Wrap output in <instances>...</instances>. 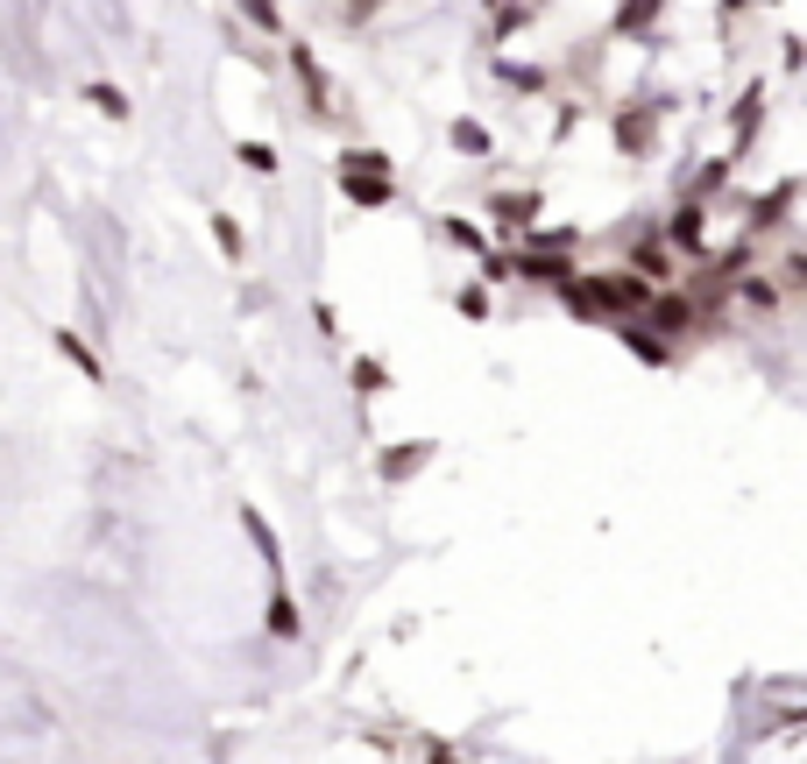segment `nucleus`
I'll return each mask as SVG.
<instances>
[{
	"label": "nucleus",
	"instance_id": "17",
	"mask_svg": "<svg viewBox=\"0 0 807 764\" xmlns=\"http://www.w3.org/2000/svg\"><path fill=\"white\" fill-rule=\"evenodd\" d=\"M348 375H355V390H361V396H376V390H390V369H382V361H376V354H361V361H355V369H348Z\"/></svg>",
	"mask_w": 807,
	"mask_h": 764
},
{
	"label": "nucleus",
	"instance_id": "7",
	"mask_svg": "<svg viewBox=\"0 0 807 764\" xmlns=\"http://www.w3.org/2000/svg\"><path fill=\"white\" fill-rule=\"evenodd\" d=\"M617 149L624 157H651V113H638V107L617 113Z\"/></svg>",
	"mask_w": 807,
	"mask_h": 764
},
{
	"label": "nucleus",
	"instance_id": "20",
	"mask_svg": "<svg viewBox=\"0 0 807 764\" xmlns=\"http://www.w3.org/2000/svg\"><path fill=\"white\" fill-rule=\"evenodd\" d=\"M447 234L468 248V255H489V241H482V227H468V220H447Z\"/></svg>",
	"mask_w": 807,
	"mask_h": 764
},
{
	"label": "nucleus",
	"instance_id": "26",
	"mask_svg": "<svg viewBox=\"0 0 807 764\" xmlns=\"http://www.w3.org/2000/svg\"><path fill=\"white\" fill-rule=\"evenodd\" d=\"M723 14H744V0H723Z\"/></svg>",
	"mask_w": 807,
	"mask_h": 764
},
{
	"label": "nucleus",
	"instance_id": "24",
	"mask_svg": "<svg viewBox=\"0 0 807 764\" xmlns=\"http://www.w3.org/2000/svg\"><path fill=\"white\" fill-rule=\"evenodd\" d=\"M340 170H390V157H382V149H348Z\"/></svg>",
	"mask_w": 807,
	"mask_h": 764
},
{
	"label": "nucleus",
	"instance_id": "5",
	"mask_svg": "<svg viewBox=\"0 0 807 764\" xmlns=\"http://www.w3.org/2000/svg\"><path fill=\"white\" fill-rule=\"evenodd\" d=\"M672 248H687V255H701V248H708V213H701V199H687L680 213H672Z\"/></svg>",
	"mask_w": 807,
	"mask_h": 764
},
{
	"label": "nucleus",
	"instance_id": "16",
	"mask_svg": "<svg viewBox=\"0 0 807 764\" xmlns=\"http://www.w3.org/2000/svg\"><path fill=\"white\" fill-rule=\"evenodd\" d=\"M213 241H220V255H227V262H241V255H248V234H241V220H235V213H213Z\"/></svg>",
	"mask_w": 807,
	"mask_h": 764
},
{
	"label": "nucleus",
	"instance_id": "10",
	"mask_svg": "<svg viewBox=\"0 0 807 764\" xmlns=\"http://www.w3.org/2000/svg\"><path fill=\"white\" fill-rule=\"evenodd\" d=\"M794 191H800V184H779V191H765V199H758V213H751V234H765V227H779L786 213H794Z\"/></svg>",
	"mask_w": 807,
	"mask_h": 764
},
{
	"label": "nucleus",
	"instance_id": "4",
	"mask_svg": "<svg viewBox=\"0 0 807 764\" xmlns=\"http://www.w3.org/2000/svg\"><path fill=\"white\" fill-rule=\"evenodd\" d=\"M432 453H439V439H411V446H390V453H382V482H404V474H418V468H426L432 461Z\"/></svg>",
	"mask_w": 807,
	"mask_h": 764
},
{
	"label": "nucleus",
	"instance_id": "8",
	"mask_svg": "<svg viewBox=\"0 0 807 764\" xmlns=\"http://www.w3.org/2000/svg\"><path fill=\"white\" fill-rule=\"evenodd\" d=\"M57 354H64V361H71V369H79L86 382H107V369H100V354H92V348H86V340L71 333V326H57Z\"/></svg>",
	"mask_w": 807,
	"mask_h": 764
},
{
	"label": "nucleus",
	"instance_id": "22",
	"mask_svg": "<svg viewBox=\"0 0 807 764\" xmlns=\"http://www.w3.org/2000/svg\"><path fill=\"white\" fill-rule=\"evenodd\" d=\"M779 283H786V291H800V283H807V262H800V248H786V255H779Z\"/></svg>",
	"mask_w": 807,
	"mask_h": 764
},
{
	"label": "nucleus",
	"instance_id": "1",
	"mask_svg": "<svg viewBox=\"0 0 807 764\" xmlns=\"http://www.w3.org/2000/svg\"><path fill=\"white\" fill-rule=\"evenodd\" d=\"M560 298H567V312H581V319H638L645 312V298H651V283L638 270H595V277H560Z\"/></svg>",
	"mask_w": 807,
	"mask_h": 764
},
{
	"label": "nucleus",
	"instance_id": "15",
	"mask_svg": "<svg viewBox=\"0 0 807 764\" xmlns=\"http://www.w3.org/2000/svg\"><path fill=\"white\" fill-rule=\"evenodd\" d=\"M86 107H100L107 121H128V92H121V86H107V79H92V86H86Z\"/></svg>",
	"mask_w": 807,
	"mask_h": 764
},
{
	"label": "nucleus",
	"instance_id": "21",
	"mask_svg": "<svg viewBox=\"0 0 807 764\" xmlns=\"http://www.w3.org/2000/svg\"><path fill=\"white\" fill-rule=\"evenodd\" d=\"M454 304H460V319H489V291H482V283H468Z\"/></svg>",
	"mask_w": 807,
	"mask_h": 764
},
{
	"label": "nucleus",
	"instance_id": "6",
	"mask_svg": "<svg viewBox=\"0 0 807 764\" xmlns=\"http://www.w3.org/2000/svg\"><path fill=\"white\" fill-rule=\"evenodd\" d=\"M489 213H496V227H531L538 220V191H496Z\"/></svg>",
	"mask_w": 807,
	"mask_h": 764
},
{
	"label": "nucleus",
	"instance_id": "2",
	"mask_svg": "<svg viewBox=\"0 0 807 764\" xmlns=\"http://www.w3.org/2000/svg\"><path fill=\"white\" fill-rule=\"evenodd\" d=\"M291 64H298L305 92H312V113H319V121H333V79H326V64L312 57V43H291Z\"/></svg>",
	"mask_w": 807,
	"mask_h": 764
},
{
	"label": "nucleus",
	"instance_id": "19",
	"mask_svg": "<svg viewBox=\"0 0 807 764\" xmlns=\"http://www.w3.org/2000/svg\"><path fill=\"white\" fill-rule=\"evenodd\" d=\"M241 14L256 29H269V36H283V14H277V0H241Z\"/></svg>",
	"mask_w": 807,
	"mask_h": 764
},
{
	"label": "nucleus",
	"instance_id": "11",
	"mask_svg": "<svg viewBox=\"0 0 807 764\" xmlns=\"http://www.w3.org/2000/svg\"><path fill=\"white\" fill-rule=\"evenodd\" d=\"M737 304H744V312H779V304H786V291H773V283H765V277L751 270V277L737 283Z\"/></svg>",
	"mask_w": 807,
	"mask_h": 764
},
{
	"label": "nucleus",
	"instance_id": "18",
	"mask_svg": "<svg viewBox=\"0 0 807 764\" xmlns=\"http://www.w3.org/2000/svg\"><path fill=\"white\" fill-rule=\"evenodd\" d=\"M651 14H659V0H624V14H617V36H638Z\"/></svg>",
	"mask_w": 807,
	"mask_h": 764
},
{
	"label": "nucleus",
	"instance_id": "13",
	"mask_svg": "<svg viewBox=\"0 0 807 764\" xmlns=\"http://www.w3.org/2000/svg\"><path fill=\"white\" fill-rule=\"evenodd\" d=\"M241 524H248V539H256V552H262V566L277 573V566H283V545H277V531L262 524V510H241Z\"/></svg>",
	"mask_w": 807,
	"mask_h": 764
},
{
	"label": "nucleus",
	"instance_id": "3",
	"mask_svg": "<svg viewBox=\"0 0 807 764\" xmlns=\"http://www.w3.org/2000/svg\"><path fill=\"white\" fill-rule=\"evenodd\" d=\"M340 184H348V199L355 205H397V184H390V170H340Z\"/></svg>",
	"mask_w": 807,
	"mask_h": 764
},
{
	"label": "nucleus",
	"instance_id": "9",
	"mask_svg": "<svg viewBox=\"0 0 807 764\" xmlns=\"http://www.w3.org/2000/svg\"><path fill=\"white\" fill-rule=\"evenodd\" d=\"M298 630H305V616H298V609H291V587L277 581V595H269V637H283V644H291Z\"/></svg>",
	"mask_w": 807,
	"mask_h": 764
},
{
	"label": "nucleus",
	"instance_id": "14",
	"mask_svg": "<svg viewBox=\"0 0 807 764\" xmlns=\"http://www.w3.org/2000/svg\"><path fill=\"white\" fill-rule=\"evenodd\" d=\"M447 142L460 149V157H489V128H482V121H468V113H460V121L447 128Z\"/></svg>",
	"mask_w": 807,
	"mask_h": 764
},
{
	"label": "nucleus",
	"instance_id": "12",
	"mask_svg": "<svg viewBox=\"0 0 807 764\" xmlns=\"http://www.w3.org/2000/svg\"><path fill=\"white\" fill-rule=\"evenodd\" d=\"M630 270H638L645 283H666L672 277V255H666L659 241H645V248H630Z\"/></svg>",
	"mask_w": 807,
	"mask_h": 764
},
{
	"label": "nucleus",
	"instance_id": "23",
	"mask_svg": "<svg viewBox=\"0 0 807 764\" xmlns=\"http://www.w3.org/2000/svg\"><path fill=\"white\" fill-rule=\"evenodd\" d=\"M241 163H248V170H262V178H269V170H277V149H269V142H241Z\"/></svg>",
	"mask_w": 807,
	"mask_h": 764
},
{
	"label": "nucleus",
	"instance_id": "25",
	"mask_svg": "<svg viewBox=\"0 0 807 764\" xmlns=\"http://www.w3.org/2000/svg\"><path fill=\"white\" fill-rule=\"evenodd\" d=\"M376 8H382V0H348V22H369Z\"/></svg>",
	"mask_w": 807,
	"mask_h": 764
}]
</instances>
